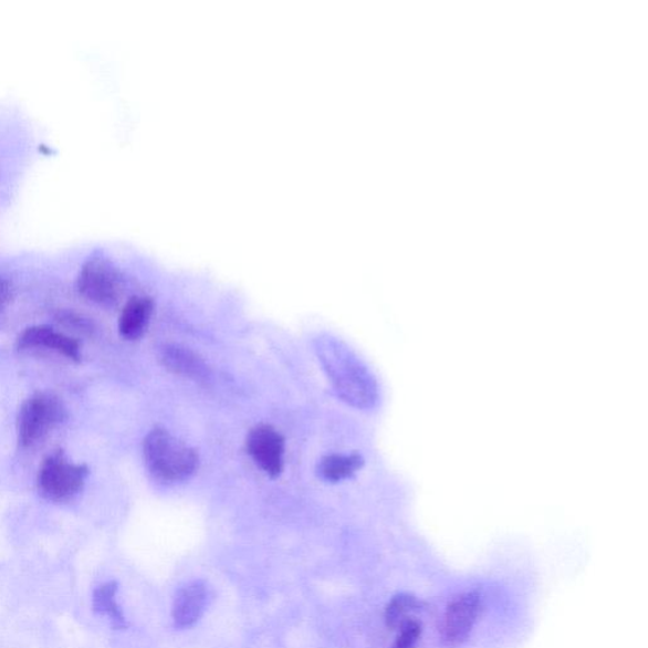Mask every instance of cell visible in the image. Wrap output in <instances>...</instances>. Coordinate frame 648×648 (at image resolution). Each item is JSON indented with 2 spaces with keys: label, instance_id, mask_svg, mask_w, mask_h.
Here are the masks:
<instances>
[{
  "label": "cell",
  "instance_id": "cell-15",
  "mask_svg": "<svg viewBox=\"0 0 648 648\" xmlns=\"http://www.w3.org/2000/svg\"><path fill=\"white\" fill-rule=\"evenodd\" d=\"M420 634H422V626L416 619H406L399 626V635L397 641L391 648H415L419 641Z\"/></svg>",
  "mask_w": 648,
  "mask_h": 648
},
{
  "label": "cell",
  "instance_id": "cell-11",
  "mask_svg": "<svg viewBox=\"0 0 648 648\" xmlns=\"http://www.w3.org/2000/svg\"><path fill=\"white\" fill-rule=\"evenodd\" d=\"M163 363L168 369L187 378L201 380L207 376V366L200 358L179 346H166L163 349Z\"/></svg>",
  "mask_w": 648,
  "mask_h": 648
},
{
  "label": "cell",
  "instance_id": "cell-16",
  "mask_svg": "<svg viewBox=\"0 0 648 648\" xmlns=\"http://www.w3.org/2000/svg\"><path fill=\"white\" fill-rule=\"evenodd\" d=\"M8 297H10V286H8L4 280L0 279V310L8 302Z\"/></svg>",
  "mask_w": 648,
  "mask_h": 648
},
{
  "label": "cell",
  "instance_id": "cell-8",
  "mask_svg": "<svg viewBox=\"0 0 648 648\" xmlns=\"http://www.w3.org/2000/svg\"><path fill=\"white\" fill-rule=\"evenodd\" d=\"M208 603V589L203 582L190 583L177 593L173 606V619L178 628L196 625L203 616Z\"/></svg>",
  "mask_w": 648,
  "mask_h": 648
},
{
  "label": "cell",
  "instance_id": "cell-7",
  "mask_svg": "<svg viewBox=\"0 0 648 648\" xmlns=\"http://www.w3.org/2000/svg\"><path fill=\"white\" fill-rule=\"evenodd\" d=\"M248 450L258 467L271 478L282 474L284 467V439L275 428L262 425L251 429Z\"/></svg>",
  "mask_w": 648,
  "mask_h": 648
},
{
  "label": "cell",
  "instance_id": "cell-14",
  "mask_svg": "<svg viewBox=\"0 0 648 648\" xmlns=\"http://www.w3.org/2000/svg\"><path fill=\"white\" fill-rule=\"evenodd\" d=\"M418 603L415 598L409 595H398L390 602L387 613H385V619L389 627H399L403 621L408 619V613L411 609L417 608Z\"/></svg>",
  "mask_w": 648,
  "mask_h": 648
},
{
  "label": "cell",
  "instance_id": "cell-10",
  "mask_svg": "<svg viewBox=\"0 0 648 648\" xmlns=\"http://www.w3.org/2000/svg\"><path fill=\"white\" fill-rule=\"evenodd\" d=\"M154 303L150 297L134 296L125 305L119 318L121 335L127 339H137L145 334L151 318Z\"/></svg>",
  "mask_w": 648,
  "mask_h": 648
},
{
  "label": "cell",
  "instance_id": "cell-1",
  "mask_svg": "<svg viewBox=\"0 0 648 648\" xmlns=\"http://www.w3.org/2000/svg\"><path fill=\"white\" fill-rule=\"evenodd\" d=\"M317 353L341 398L358 408L373 405L376 389L372 376L346 346L335 338H321Z\"/></svg>",
  "mask_w": 648,
  "mask_h": 648
},
{
  "label": "cell",
  "instance_id": "cell-12",
  "mask_svg": "<svg viewBox=\"0 0 648 648\" xmlns=\"http://www.w3.org/2000/svg\"><path fill=\"white\" fill-rule=\"evenodd\" d=\"M118 583L115 581L102 584L93 593V609L101 616H107L116 629L127 628V620L117 603Z\"/></svg>",
  "mask_w": 648,
  "mask_h": 648
},
{
  "label": "cell",
  "instance_id": "cell-13",
  "mask_svg": "<svg viewBox=\"0 0 648 648\" xmlns=\"http://www.w3.org/2000/svg\"><path fill=\"white\" fill-rule=\"evenodd\" d=\"M364 460L358 454H330L323 458L318 466V474L323 480L336 481L353 477L362 469Z\"/></svg>",
  "mask_w": 648,
  "mask_h": 648
},
{
  "label": "cell",
  "instance_id": "cell-5",
  "mask_svg": "<svg viewBox=\"0 0 648 648\" xmlns=\"http://www.w3.org/2000/svg\"><path fill=\"white\" fill-rule=\"evenodd\" d=\"M483 599L477 592L463 593L446 608L440 626V641L448 648H458L468 641L477 624Z\"/></svg>",
  "mask_w": 648,
  "mask_h": 648
},
{
  "label": "cell",
  "instance_id": "cell-2",
  "mask_svg": "<svg viewBox=\"0 0 648 648\" xmlns=\"http://www.w3.org/2000/svg\"><path fill=\"white\" fill-rule=\"evenodd\" d=\"M144 458L151 475L165 483H178L190 478L199 463L195 450L161 428L153 429L146 436Z\"/></svg>",
  "mask_w": 648,
  "mask_h": 648
},
{
  "label": "cell",
  "instance_id": "cell-4",
  "mask_svg": "<svg viewBox=\"0 0 648 648\" xmlns=\"http://www.w3.org/2000/svg\"><path fill=\"white\" fill-rule=\"evenodd\" d=\"M87 472L85 466H75L63 453L51 454L43 461L39 472L40 493L49 501L66 502L81 492Z\"/></svg>",
  "mask_w": 648,
  "mask_h": 648
},
{
  "label": "cell",
  "instance_id": "cell-9",
  "mask_svg": "<svg viewBox=\"0 0 648 648\" xmlns=\"http://www.w3.org/2000/svg\"><path fill=\"white\" fill-rule=\"evenodd\" d=\"M21 349L49 348L74 362L81 360V346L77 341L52 330L49 326H34L25 330L19 338Z\"/></svg>",
  "mask_w": 648,
  "mask_h": 648
},
{
  "label": "cell",
  "instance_id": "cell-3",
  "mask_svg": "<svg viewBox=\"0 0 648 648\" xmlns=\"http://www.w3.org/2000/svg\"><path fill=\"white\" fill-rule=\"evenodd\" d=\"M66 408L54 394L36 393L25 400L17 419V433L23 448L45 439L52 428L66 419Z\"/></svg>",
  "mask_w": 648,
  "mask_h": 648
},
{
  "label": "cell",
  "instance_id": "cell-6",
  "mask_svg": "<svg viewBox=\"0 0 648 648\" xmlns=\"http://www.w3.org/2000/svg\"><path fill=\"white\" fill-rule=\"evenodd\" d=\"M79 291L94 303L113 305L122 294V276L108 262L94 261L83 270Z\"/></svg>",
  "mask_w": 648,
  "mask_h": 648
}]
</instances>
